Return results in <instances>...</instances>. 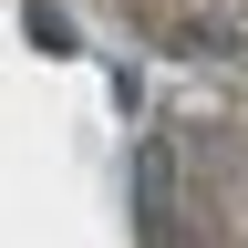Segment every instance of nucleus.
<instances>
[{
  "label": "nucleus",
  "mask_w": 248,
  "mask_h": 248,
  "mask_svg": "<svg viewBox=\"0 0 248 248\" xmlns=\"http://www.w3.org/2000/svg\"><path fill=\"white\" fill-rule=\"evenodd\" d=\"M135 217H145V238H155V248L176 238V145H166V135H145V145H135Z\"/></svg>",
  "instance_id": "f257e3e1"
}]
</instances>
